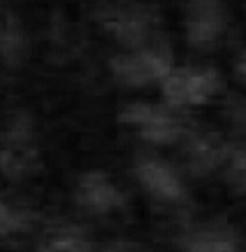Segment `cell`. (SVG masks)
Masks as SVG:
<instances>
[{
	"mask_svg": "<svg viewBox=\"0 0 246 252\" xmlns=\"http://www.w3.org/2000/svg\"><path fill=\"white\" fill-rule=\"evenodd\" d=\"M41 167L32 122L26 115H18L0 132V173L9 180H24Z\"/></svg>",
	"mask_w": 246,
	"mask_h": 252,
	"instance_id": "cell-1",
	"label": "cell"
},
{
	"mask_svg": "<svg viewBox=\"0 0 246 252\" xmlns=\"http://www.w3.org/2000/svg\"><path fill=\"white\" fill-rule=\"evenodd\" d=\"M24 36L15 21L6 13L0 16V55L6 60L18 58L24 50Z\"/></svg>",
	"mask_w": 246,
	"mask_h": 252,
	"instance_id": "cell-12",
	"label": "cell"
},
{
	"mask_svg": "<svg viewBox=\"0 0 246 252\" xmlns=\"http://www.w3.org/2000/svg\"><path fill=\"white\" fill-rule=\"evenodd\" d=\"M36 252H92V244L81 232L67 229L48 236Z\"/></svg>",
	"mask_w": 246,
	"mask_h": 252,
	"instance_id": "cell-11",
	"label": "cell"
},
{
	"mask_svg": "<svg viewBox=\"0 0 246 252\" xmlns=\"http://www.w3.org/2000/svg\"><path fill=\"white\" fill-rule=\"evenodd\" d=\"M109 68L113 78L123 86L144 87L168 76L172 71V60L165 48L147 47L112 57Z\"/></svg>",
	"mask_w": 246,
	"mask_h": 252,
	"instance_id": "cell-2",
	"label": "cell"
},
{
	"mask_svg": "<svg viewBox=\"0 0 246 252\" xmlns=\"http://www.w3.org/2000/svg\"><path fill=\"white\" fill-rule=\"evenodd\" d=\"M98 22L116 41L132 50L147 48L145 44L154 28L151 13L138 6H115L106 9L100 12Z\"/></svg>",
	"mask_w": 246,
	"mask_h": 252,
	"instance_id": "cell-5",
	"label": "cell"
},
{
	"mask_svg": "<svg viewBox=\"0 0 246 252\" xmlns=\"http://www.w3.org/2000/svg\"><path fill=\"white\" fill-rule=\"evenodd\" d=\"M235 70H236L238 78L246 86V50L239 55V58L236 61V65H235Z\"/></svg>",
	"mask_w": 246,
	"mask_h": 252,
	"instance_id": "cell-15",
	"label": "cell"
},
{
	"mask_svg": "<svg viewBox=\"0 0 246 252\" xmlns=\"http://www.w3.org/2000/svg\"><path fill=\"white\" fill-rule=\"evenodd\" d=\"M77 203L93 215H106L121 209L124 194L110 176L100 170L83 173L75 190Z\"/></svg>",
	"mask_w": 246,
	"mask_h": 252,
	"instance_id": "cell-7",
	"label": "cell"
},
{
	"mask_svg": "<svg viewBox=\"0 0 246 252\" xmlns=\"http://www.w3.org/2000/svg\"><path fill=\"white\" fill-rule=\"evenodd\" d=\"M185 32L196 48H207L226 31L227 13L223 0H187Z\"/></svg>",
	"mask_w": 246,
	"mask_h": 252,
	"instance_id": "cell-6",
	"label": "cell"
},
{
	"mask_svg": "<svg viewBox=\"0 0 246 252\" xmlns=\"http://www.w3.org/2000/svg\"><path fill=\"white\" fill-rule=\"evenodd\" d=\"M136 178L148 193L167 203H177L185 199V189L180 177L161 159L145 158L136 164Z\"/></svg>",
	"mask_w": 246,
	"mask_h": 252,
	"instance_id": "cell-8",
	"label": "cell"
},
{
	"mask_svg": "<svg viewBox=\"0 0 246 252\" xmlns=\"http://www.w3.org/2000/svg\"><path fill=\"white\" fill-rule=\"evenodd\" d=\"M233 233L221 226H212L193 232L185 244L184 252H236Z\"/></svg>",
	"mask_w": 246,
	"mask_h": 252,
	"instance_id": "cell-10",
	"label": "cell"
},
{
	"mask_svg": "<svg viewBox=\"0 0 246 252\" xmlns=\"http://www.w3.org/2000/svg\"><path fill=\"white\" fill-rule=\"evenodd\" d=\"M229 157L230 152L226 142L216 133H203L196 136L187 152L188 168L194 176L209 174Z\"/></svg>",
	"mask_w": 246,
	"mask_h": 252,
	"instance_id": "cell-9",
	"label": "cell"
},
{
	"mask_svg": "<svg viewBox=\"0 0 246 252\" xmlns=\"http://www.w3.org/2000/svg\"><path fill=\"white\" fill-rule=\"evenodd\" d=\"M24 229V220L3 202L0 200V235L15 233Z\"/></svg>",
	"mask_w": 246,
	"mask_h": 252,
	"instance_id": "cell-14",
	"label": "cell"
},
{
	"mask_svg": "<svg viewBox=\"0 0 246 252\" xmlns=\"http://www.w3.org/2000/svg\"><path fill=\"white\" fill-rule=\"evenodd\" d=\"M227 159L226 178L229 186L239 193H246V148L236 150Z\"/></svg>",
	"mask_w": 246,
	"mask_h": 252,
	"instance_id": "cell-13",
	"label": "cell"
},
{
	"mask_svg": "<svg viewBox=\"0 0 246 252\" xmlns=\"http://www.w3.org/2000/svg\"><path fill=\"white\" fill-rule=\"evenodd\" d=\"M121 252H144V251H138V250H124V251Z\"/></svg>",
	"mask_w": 246,
	"mask_h": 252,
	"instance_id": "cell-16",
	"label": "cell"
},
{
	"mask_svg": "<svg viewBox=\"0 0 246 252\" xmlns=\"http://www.w3.org/2000/svg\"><path fill=\"white\" fill-rule=\"evenodd\" d=\"M220 87V76L215 68H172L162 80L164 99L171 106H198L210 100Z\"/></svg>",
	"mask_w": 246,
	"mask_h": 252,
	"instance_id": "cell-4",
	"label": "cell"
},
{
	"mask_svg": "<svg viewBox=\"0 0 246 252\" xmlns=\"http://www.w3.org/2000/svg\"><path fill=\"white\" fill-rule=\"evenodd\" d=\"M118 122L135 129L142 139L159 145L174 144L184 133L183 122L168 109L144 101L124 106Z\"/></svg>",
	"mask_w": 246,
	"mask_h": 252,
	"instance_id": "cell-3",
	"label": "cell"
}]
</instances>
